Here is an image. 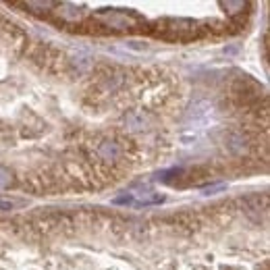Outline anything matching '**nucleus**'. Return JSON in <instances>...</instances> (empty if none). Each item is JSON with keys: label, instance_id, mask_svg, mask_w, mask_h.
I'll use <instances>...</instances> for the list:
<instances>
[{"label": "nucleus", "instance_id": "nucleus-7", "mask_svg": "<svg viewBox=\"0 0 270 270\" xmlns=\"http://www.w3.org/2000/svg\"><path fill=\"white\" fill-rule=\"evenodd\" d=\"M220 7H222V9H231V11H227V13H229V15H235L233 9H245L247 5H245V3H220Z\"/></svg>", "mask_w": 270, "mask_h": 270}, {"label": "nucleus", "instance_id": "nucleus-1", "mask_svg": "<svg viewBox=\"0 0 270 270\" xmlns=\"http://www.w3.org/2000/svg\"><path fill=\"white\" fill-rule=\"evenodd\" d=\"M98 23H102L108 29L115 31H127V29H138L142 25V17L133 11H117V9H102L94 15Z\"/></svg>", "mask_w": 270, "mask_h": 270}, {"label": "nucleus", "instance_id": "nucleus-8", "mask_svg": "<svg viewBox=\"0 0 270 270\" xmlns=\"http://www.w3.org/2000/svg\"><path fill=\"white\" fill-rule=\"evenodd\" d=\"M227 185H222V183H218V185H212V187H206V189H201V195H214L216 191H222Z\"/></svg>", "mask_w": 270, "mask_h": 270}, {"label": "nucleus", "instance_id": "nucleus-4", "mask_svg": "<svg viewBox=\"0 0 270 270\" xmlns=\"http://www.w3.org/2000/svg\"><path fill=\"white\" fill-rule=\"evenodd\" d=\"M119 146L115 144V142H104L102 146H100V156L104 160H115L117 156H119Z\"/></svg>", "mask_w": 270, "mask_h": 270}, {"label": "nucleus", "instance_id": "nucleus-9", "mask_svg": "<svg viewBox=\"0 0 270 270\" xmlns=\"http://www.w3.org/2000/svg\"><path fill=\"white\" fill-rule=\"evenodd\" d=\"M27 7L29 9H52L56 5H52V3H27Z\"/></svg>", "mask_w": 270, "mask_h": 270}, {"label": "nucleus", "instance_id": "nucleus-3", "mask_svg": "<svg viewBox=\"0 0 270 270\" xmlns=\"http://www.w3.org/2000/svg\"><path fill=\"white\" fill-rule=\"evenodd\" d=\"M125 125L129 131H142V129H146V119H144V115H140V112H131V115H127V119H125Z\"/></svg>", "mask_w": 270, "mask_h": 270}, {"label": "nucleus", "instance_id": "nucleus-2", "mask_svg": "<svg viewBox=\"0 0 270 270\" xmlns=\"http://www.w3.org/2000/svg\"><path fill=\"white\" fill-rule=\"evenodd\" d=\"M133 199H135L133 206H154V204H162L164 195L156 191H142V193H133Z\"/></svg>", "mask_w": 270, "mask_h": 270}, {"label": "nucleus", "instance_id": "nucleus-6", "mask_svg": "<svg viewBox=\"0 0 270 270\" xmlns=\"http://www.w3.org/2000/svg\"><path fill=\"white\" fill-rule=\"evenodd\" d=\"M13 181V173L7 166H0V189H5Z\"/></svg>", "mask_w": 270, "mask_h": 270}, {"label": "nucleus", "instance_id": "nucleus-10", "mask_svg": "<svg viewBox=\"0 0 270 270\" xmlns=\"http://www.w3.org/2000/svg\"><path fill=\"white\" fill-rule=\"evenodd\" d=\"M13 208V204H11V201H7V199H3V197H0V210H11Z\"/></svg>", "mask_w": 270, "mask_h": 270}, {"label": "nucleus", "instance_id": "nucleus-5", "mask_svg": "<svg viewBox=\"0 0 270 270\" xmlns=\"http://www.w3.org/2000/svg\"><path fill=\"white\" fill-rule=\"evenodd\" d=\"M112 204H115V206H133L135 204L133 193H123V195L115 197V199H112Z\"/></svg>", "mask_w": 270, "mask_h": 270}]
</instances>
